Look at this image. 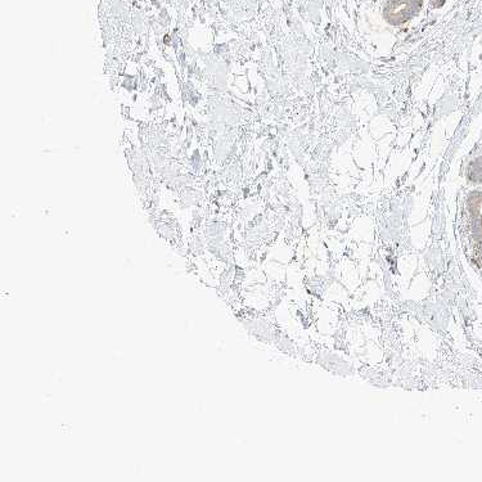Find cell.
Wrapping results in <instances>:
<instances>
[{
	"instance_id": "cell-1",
	"label": "cell",
	"mask_w": 482,
	"mask_h": 482,
	"mask_svg": "<svg viewBox=\"0 0 482 482\" xmlns=\"http://www.w3.org/2000/svg\"><path fill=\"white\" fill-rule=\"evenodd\" d=\"M422 6L423 0H388L383 15L387 23L399 26L414 17Z\"/></svg>"
},
{
	"instance_id": "cell-2",
	"label": "cell",
	"mask_w": 482,
	"mask_h": 482,
	"mask_svg": "<svg viewBox=\"0 0 482 482\" xmlns=\"http://www.w3.org/2000/svg\"><path fill=\"white\" fill-rule=\"evenodd\" d=\"M445 3V0H431V4L432 7L440 8L443 4Z\"/></svg>"
}]
</instances>
